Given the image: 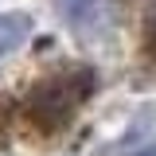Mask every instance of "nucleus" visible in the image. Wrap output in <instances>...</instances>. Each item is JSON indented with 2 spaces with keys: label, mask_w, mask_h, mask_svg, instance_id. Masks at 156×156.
Instances as JSON below:
<instances>
[{
  "label": "nucleus",
  "mask_w": 156,
  "mask_h": 156,
  "mask_svg": "<svg viewBox=\"0 0 156 156\" xmlns=\"http://www.w3.org/2000/svg\"><path fill=\"white\" fill-rule=\"evenodd\" d=\"M133 156H156V148H140V152H133Z\"/></svg>",
  "instance_id": "5"
},
{
  "label": "nucleus",
  "mask_w": 156,
  "mask_h": 156,
  "mask_svg": "<svg viewBox=\"0 0 156 156\" xmlns=\"http://www.w3.org/2000/svg\"><path fill=\"white\" fill-rule=\"evenodd\" d=\"M31 35V20L20 12H4L0 16V55H12L16 47H23Z\"/></svg>",
  "instance_id": "3"
},
{
  "label": "nucleus",
  "mask_w": 156,
  "mask_h": 156,
  "mask_svg": "<svg viewBox=\"0 0 156 156\" xmlns=\"http://www.w3.org/2000/svg\"><path fill=\"white\" fill-rule=\"evenodd\" d=\"M55 12L78 35H94L98 27L105 23V16H109L105 0H55Z\"/></svg>",
  "instance_id": "2"
},
{
  "label": "nucleus",
  "mask_w": 156,
  "mask_h": 156,
  "mask_svg": "<svg viewBox=\"0 0 156 156\" xmlns=\"http://www.w3.org/2000/svg\"><path fill=\"white\" fill-rule=\"evenodd\" d=\"M98 78L90 66H66L58 74L43 78L39 86H31V94L23 98V121L35 129L39 136H55L62 133L74 113L82 109V101L94 94Z\"/></svg>",
  "instance_id": "1"
},
{
  "label": "nucleus",
  "mask_w": 156,
  "mask_h": 156,
  "mask_svg": "<svg viewBox=\"0 0 156 156\" xmlns=\"http://www.w3.org/2000/svg\"><path fill=\"white\" fill-rule=\"evenodd\" d=\"M144 51H148V58H156V16L148 20V27H144Z\"/></svg>",
  "instance_id": "4"
}]
</instances>
